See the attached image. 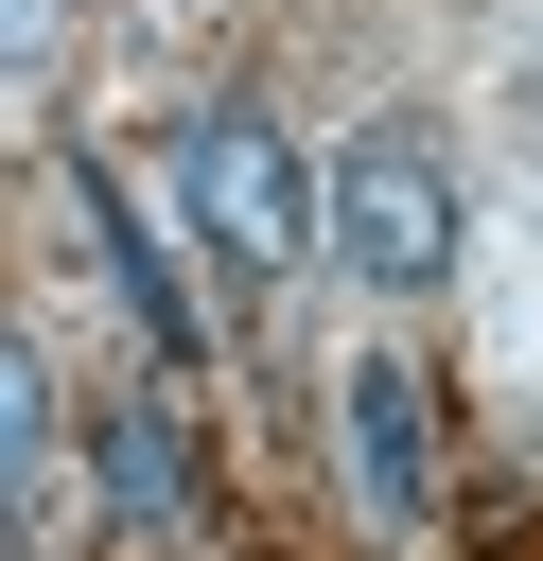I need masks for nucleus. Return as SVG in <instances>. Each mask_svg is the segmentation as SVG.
I'll use <instances>...</instances> for the list:
<instances>
[{
	"mask_svg": "<svg viewBox=\"0 0 543 561\" xmlns=\"http://www.w3.org/2000/svg\"><path fill=\"white\" fill-rule=\"evenodd\" d=\"M175 210H193L210 263H245V280H298V263L333 245V175H315L263 105H193V123H175Z\"/></svg>",
	"mask_w": 543,
	"mask_h": 561,
	"instance_id": "nucleus-1",
	"label": "nucleus"
},
{
	"mask_svg": "<svg viewBox=\"0 0 543 561\" xmlns=\"http://www.w3.org/2000/svg\"><path fill=\"white\" fill-rule=\"evenodd\" d=\"M333 280H368V298H438L455 280V158H438V123H350V158H333Z\"/></svg>",
	"mask_w": 543,
	"mask_h": 561,
	"instance_id": "nucleus-2",
	"label": "nucleus"
},
{
	"mask_svg": "<svg viewBox=\"0 0 543 561\" xmlns=\"http://www.w3.org/2000/svg\"><path fill=\"white\" fill-rule=\"evenodd\" d=\"M333 403H350V491H368V508L403 526V508H420V473H438V386H420L403 351H368V368H350Z\"/></svg>",
	"mask_w": 543,
	"mask_h": 561,
	"instance_id": "nucleus-3",
	"label": "nucleus"
},
{
	"mask_svg": "<svg viewBox=\"0 0 543 561\" xmlns=\"http://www.w3.org/2000/svg\"><path fill=\"white\" fill-rule=\"evenodd\" d=\"M70 210H88V245H105V280H123V316H140V351H158V368H193V280L158 263V228L123 210V175H105V158H70Z\"/></svg>",
	"mask_w": 543,
	"mask_h": 561,
	"instance_id": "nucleus-4",
	"label": "nucleus"
},
{
	"mask_svg": "<svg viewBox=\"0 0 543 561\" xmlns=\"http://www.w3.org/2000/svg\"><path fill=\"white\" fill-rule=\"evenodd\" d=\"M105 508L123 526H193V438H175V403H105Z\"/></svg>",
	"mask_w": 543,
	"mask_h": 561,
	"instance_id": "nucleus-5",
	"label": "nucleus"
},
{
	"mask_svg": "<svg viewBox=\"0 0 543 561\" xmlns=\"http://www.w3.org/2000/svg\"><path fill=\"white\" fill-rule=\"evenodd\" d=\"M0 438H18V473H35V438H53V386H35V351H0Z\"/></svg>",
	"mask_w": 543,
	"mask_h": 561,
	"instance_id": "nucleus-6",
	"label": "nucleus"
}]
</instances>
